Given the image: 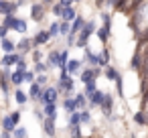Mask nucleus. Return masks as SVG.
Here are the masks:
<instances>
[{
	"instance_id": "nucleus-27",
	"label": "nucleus",
	"mask_w": 148,
	"mask_h": 138,
	"mask_svg": "<svg viewBox=\"0 0 148 138\" xmlns=\"http://www.w3.org/2000/svg\"><path fill=\"white\" fill-rule=\"evenodd\" d=\"M130 67L134 69V71H140L142 69V53L136 49V53L132 55V61H130Z\"/></svg>"
},
{
	"instance_id": "nucleus-32",
	"label": "nucleus",
	"mask_w": 148,
	"mask_h": 138,
	"mask_svg": "<svg viewBox=\"0 0 148 138\" xmlns=\"http://www.w3.org/2000/svg\"><path fill=\"white\" fill-rule=\"evenodd\" d=\"M0 126H2L4 130H10V132H12V130L16 128V126H14V122H12V118H10V114H6V116L2 118V122H0Z\"/></svg>"
},
{
	"instance_id": "nucleus-10",
	"label": "nucleus",
	"mask_w": 148,
	"mask_h": 138,
	"mask_svg": "<svg viewBox=\"0 0 148 138\" xmlns=\"http://www.w3.org/2000/svg\"><path fill=\"white\" fill-rule=\"evenodd\" d=\"M83 63L89 65V67L99 65V53H93L89 47H85V49H83Z\"/></svg>"
},
{
	"instance_id": "nucleus-40",
	"label": "nucleus",
	"mask_w": 148,
	"mask_h": 138,
	"mask_svg": "<svg viewBox=\"0 0 148 138\" xmlns=\"http://www.w3.org/2000/svg\"><path fill=\"white\" fill-rule=\"evenodd\" d=\"M51 12L57 16V19H61V12H63V4L59 2V0H57V2H53V8H51Z\"/></svg>"
},
{
	"instance_id": "nucleus-34",
	"label": "nucleus",
	"mask_w": 148,
	"mask_h": 138,
	"mask_svg": "<svg viewBox=\"0 0 148 138\" xmlns=\"http://www.w3.org/2000/svg\"><path fill=\"white\" fill-rule=\"evenodd\" d=\"M79 116H81V124H91V112H89V108H85V110H79Z\"/></svg>"
},
{
	"instance_id": "nucleus-49",
	"label": "nucleus",
	"mask_w": 148,
	"mask_h": 138,
	"mask_svg": "<svg viewBox=\"0 0 148 138\" xmlns=\"http://www.w3.org/2000/svg\"><path fill=\"white\" fill-rule=\"evenodd\" d=\"M73 2H83V0H73Z\"/></svg>"
},
{
	"instance_id": "nucleus-45",
	"label": "nucleus",
	"mask_w": 148,
	"mask_h": 138,
	"mask_svg": "<svg viewBox=\"0 0 148 138\" xmlns=\"http://www.w3.org/2000/svg\"><path fill=\"white\" fill-rule=\"evenodd\" d=\"M0 136H2V138H10V136H12V132H10V130H4V128H2V130H0Z\"/></svg>"
},
{
	"instance_id": "nucleus-43",
	"label": "nucleus",
	"mask_w": 148,
	"mask_h": 138,
	"mask_svg": "<svg viewBox=\"0 0 148 138\" xmlns=\"http://www.w3.org/2000/svg\"><path fill=\"white\" fill-rule=\"evenodd\" d=\"M8 27L6 25H2V23H0V39H4V37H8Z\"/></svg>"
},
{
	"instance_id": "nucleus-20",
	"label": "nucleus",
	"mask_w": 148,
	"mask_h": 138,
	"mask_svg": "<svg viewBox=\"0 0 148 138\" xmlns=\"http://www.w3.org/2000/svg\"><path fill=\"white\" fill-rule=\"evenodd\" d=\"M75 104H77V110H85V108H89V100H87V95L83 93V91H77L75 95Z\"/></svg>"
},
{
	"instance_id": "nucleus-50",
	"label": "nucleus",
	"mask_w": 148,
	"mask_h": 138,
	"mask_svg": "<svg viewBox=\"0 0 148 138\" xmlns=\"http://www.w3.org/2000/svg\"><path fill=\"white\" fill-rule=\"evenodd\" d=\"M0 2H2V0H0Z\"/></svg>"
},
{
	"instance_id": "nucleus-26",
	"label": "nucleus",
	"mask_w": 148,
	"mask_h": 138,
	"mask_svg": "<svg viewBox=\"0 0 148 138\" xmlns=\"http://www.w3.org/2000/svg\"><path fill=\"white\" fill-rule=\"evenodd\" d=\"M118 75H120V71H118L116 67H112V65H106V67H103V77H106L108 81H116Z\"/></svg>"
},
{
	"instance_id": "nucleus-31",
	"label": "nucleus",
	"mask_w": 148,
	"mask_h": 138,
	"mask_svg": "<svg viewBox=\"0 0 148 138\" xmlns=\"http://www.w3.org/2000/svg\"><path fill=\"white\" fill-rule=\"evenodd\" d=\"M69 31H71V23L61 19V21H59V37H67Z\"/></svg>"
},
{
	"instance_id": "nucleus-2",
	"label": "nucleus",
	"mask_w": 148,
	"mask_h": 138,
	"mask_svg": "<svg viewBox=\"0 0 148 138\" xmlns=\"http://www.w3.org/2000/svg\"><path fill=\"white\" fill-rule=\"evenodd\" d=\"M95 31H97V25H95V21H85L83 29L77 33L75 47H77V49H85V47H87V43H89V37H91V35H95Z\"/></svg>"
},
{
	"instance_id": "nucleus-23",
	"label": "nucleus",
	"mask_w": 148,
	"mask_h": 138,
	"mask_svg": "<svg viewBox=\"0 0 148 138\" xmlns=\"http://www.w3.org/2000/svg\"><path fill=\"white\" fill-rule=\"evenodd\" d=\"M95 35H97V39H99V41H101V43L106 45V43L110 41V35H112V29H108V27H103V25H101V27H97V31H95Z\"/></svg>"
},
{
	"instance_id": "nucleus-24",
	"label": "nucleus",
	"mask_w": 148,
	"mask_h": 138,
	"mask_svg": "<svg viewBox=\"0 0 148 138\" xmlns=\"http://www.w3.org/2000/svg\"><path fill=\"white\" fill-rule=\"evenodd\" d=\"M47 61H49V65H51V67H59V63H61V51H59V49H53V51H49V57H47Z\"/></svg>"
},
{
	"instance_id": "nucleus-11",
	"label": "nucleus",
	"mask_w": 148,
	"mask_h": 138,
	"mask_svg": "<svg viewBox=\"0 0 148 138\" xmlns=\"http://www.w3.org/2000/svg\"><path fill=\"white\" fill-rule=\"evenodd\" d=\"M55 120H57V118H49V116H45V120L41 122V128H43L45 136H55V134H57V126H55Z\"/></svg>"
},
{
	"instance_id": "nucleus-44",
	"label": "nucleus",
	"mask_w": 148,
	"mask_h": 138,
	"mask_svg": "<svg viewBox=\"0 0 148 138\" xmlns=\"http://www.w3.org/2000/svg\"><path fill=\"white\" fill-rule=\"evenodd\" d=\"M71 136H81V126H75V128H67Z\"/></svg>"
},
{
	"instance_id": "nucleus-25",
	"label": "nucleus",
	"mask_w": 148,
	"mask_h": 138,
	"mask_svg": "<svg viewBox=\"0 0 148 138\" xmlns=\"http://www.w3.org/2000/svg\"><path fill=\"white\" fill-rule=\"evenodd\" d=\"M0 49L4 53H12V51H16V43L10 41L8 37H4V39H0Z\"/></svg>"
},
{
	"instance_id": "nucleus-19",
	"label": "nucleus",
	"mask_w": 148,
	"mask_h": 138,
	"mask_svg": "<svg viewBox=\"0 0 148 138\" xmlns=\"http://www.w3.org/2000/svg\"><path fill=\"white\" fill-rule=\"evenodd\" d=\"M110 61H112V51L108 49V45H103V49L99 51V67L110 65Z\"/></svg>"
},
{
	"instance_id": "nucleus-37",
	"label": "nucleus",
	"mask_w": 148,
	"mask_h": 138,
	"mask_svg": "<svg viewBox=\"0 0 148 138\" xmlns=\"http://www.w3.org/2000/svg\"><path fill=\"white\" fill-rule=\"evenodd\" d=\"M37 79V71L35 69H25V83H33Z\"/></svg>"
},
{
	"instance_id": "nucleus-14",
	"label": "nucleus",
	"mask_w": 148,
	"mask_h": 138,
	"mask_svg": "<svg viewBox=\"0 0 148 138\" xmlns=\"http://www.w3.org/2000/svg\"><path fill=\"white\" fill-rule=\"evenodd\" d=\"M81 69H83V59H69L67 61V71L71 75H79Z\"/></svg>"
},
{
	"instance_id": "nucleus-47",
	"label": "nucleus",
	"mask_w": 148,
	"mask_h": 138,
	"mask_svg": "<svg viewBox=\"0 0 148 138\" xmlns=\"http://www.w3.org/2000/svg\"><path fill=\"white\" fill-rule=\"evenodd\" d=\"M59 2H61L63 6H69V4H73V0H59Z\"/></svg>"
},
{
	"instance_id": "nucleus-22",
	"label": "nucleus",
	"mask_w": 148,
	"mask_h": 138,
	"mask_svg": "<svg viewBox=\"0 0 148 138\" xmlns=\"http://www.w3.org/2000/svg\"><path fill=\"white\" fill-rule=\"evenodd\" d=\"M83 25H85V19L81 16V14H77L73 21H71V31L69 33H73V35H77L81 29H83Z\"/></svg>"
},
{
	"instance_id": "nucleus-13",
	"label": "nucleus",
	"mask_w": 148,
	"mask_h": 138,
	"mask_svg": "<svg viewBox=\"0 0 148 138\" xmlns=\"http://www.w3.org/2000/svg\"><path fill=\"white\" fill-rule=\"evenodd\" d=\"M61 108H63V112L69 116L71 112H75L77 110V104H75V97L73 95H65L63 97V102H61Z\"/></svg>"
},
{
	"instance_id": "nucleus-1",
	"label": "nucleus",
	"mask_w": 148,
	"mask_h": 138,
	"mask_svg": "<svg viewBox=\"0 0 148 138\" xmlns=\"http://www.w3.org/2000/svg\"><path fill=\"white\" fill-rule=\"evenodd\" d=\"M55 85L59 87V91L63 93V97L65 95H75V81H73V75L67 71V67H61L59 69V75H57V83Z\"/></svg>"
},
{
	"instance_id": "nucleus-28",
	"label": "nucleus",
	"mask_w": 148,
	"mask_h": 138,
	"mask_svg": "<svg viewBox=\"0 0 148 138\" xmlns=\"http://www.w3.org/2000/svg\"><path fill=\"white\" fill-rule=\"evenodd\" d=\"M33 69H35L37 73H45V71L49 73L53 67L49 65V61H43V59H41V61H35V63H33Z\"/></svg>"
},
{
	"instance_id": "nucleus-42",
	"label": "nucleus",
	"mask_w": 148,
	"mask_h": 138,
	"mask_svg": "<svg viewBox=\"0 0 148 138\" xmlns=\"http://www.w3.org/2000/svg\"><path fill=\"white\" fill-rule=\"evenodd\" d=\"M16 69H21V71H25V69H29V63H27V55L16 63Z\"/></svg>"
},
{
	"instance_id": "nucleus-3",
	"label": "nucleus",
	"mask_w": 148,
	"mask_h": 138,
	"mask_svg": "<svg viewBox=\"0 0 148 138\" xmlns=\"http://www.w3.org/2000/svg\"><path fill=\"white\" fill-rule=\"evenodd\" d=\"M99 75H103V67H99V65H95V67H85V69H81L79 71V81L85 85V83H89V81H97V77Z\"/></svg>"
},
{
	"instance_id": "nucleus-8",
	"label": "nucleus",
	"mask_w": 148,
	"mask_h": 138,
	"mask_svg": "<svg viewBox=\"0 0 148 138\" xmlns=\"http://www.w3.org/2000/svg\"><path fill=\"white\" fill-rule=\"evenodd\" d=\"M35 49V41H33V37H27V35H23V39L21 41H16V51H21L23 55H31V51Z\"/></svg>"
},
{
	"instance_id": "nucleus-18",
	"label": "nucleus",
	"mask_w": 148,
	"mask_h": 138,
	"mask_svg": "<svg viewBox=\"0 0 148 138\" xmlns=\"http://www.w3.org/2000/svg\"><path fill=\"white\" fill-rule=\"evenodd\" d=\"M41 108H43L45 116H49V118H57V112H59V106H57V102H47V104H43Z\"/></svg>"
},
{
	"instance_id": "nucleus-48",
	"label": "nucleus",
	"mask_w": 148,
	"mask_h": 138,
	"mask_svg": "<svg viewBox=\"0 0 148 138\" xmlns=\"http://www.w3.org/2000/svg\"><path fill=\"white\" fill-rule=\"evenodd\" d=\"M41 2H43V4H47V6H51L53 2H57V0H41Z\"/></svg>"
},
{
	"instance_id": "nucleus-15",
	"label": "nucleus",
	"mask_w": 148,
	"mask_h": 138,
	"mask_svg": "<svg viewBox=\"0 0 148 138\" xmlns=\"http://www.w3.org/2000/svg\"><path fill=\"white\" fill-rule=\"evenodd\" d=\"M41 91H43V85H39L37 81H33V83H29V100L31 102H39V95H41Z\"/></svg>"
},
{
	"instance_id": "nucleus-16",
	"label": "nucleus",
	"mask_w": 148,
	"mask_h": 138,
	"mask_svg": "<svg viewBox=\"0 0 148 138\" xmlns=\"http://www.w3.org/2000/svg\"><path fill=\"white\" fill-rule=\"evenodd\" d=\"M103 95H106V91H101V89H95V91L89 95V110H93V108H99V104L103 102Z\"/></svg>"
},
{
	"instance_id": "nucleus-21",
	"label": "nucleus",
	"mask_w": 148,
	"mask_h": 138,
	"mask_svg": "<svg viewBox=\"0 0 148 138\" xmlns=\"http://www.w3.org/2000/svg\"><path fill=\"white\" fill-rule=\"evenodd\" d=\"M75 16H77V10H75V6H73V4L63 6V12H61V19H63V21H69V23H71Z\"/></svg>"
},
{
	"instance_id": "nucleus-12",
	"label": "nucleus",
	"mask_w": 148,
	"mask_h": 138,
	"mask_svg": "<svg viewBox=\"0 0 148 138\" xmlns=\"http://www.w3.org/2000/svg\"><path fill=\"white\" fill-rule=\"evenodd\" d=\"M12 95H14V102H16L18 106H21V110H25V106L29 104V91L21 89V85H18V87H14Z\"/></svg>"
},
{
	"instance_id": "nucleus-36",
	"label": "nucleus",
	"mask_w": 148,
	"mask_h": 138,
	"mask_svg": "<svg viewBox=\"0 0 148 138\" xmlns=\"http://www.w3.org/2000/svg\"><path fill=\"white\" fill-rule=\"evenodd\" d=\"M67 61H69V47L61 49V63H59V69H61V67H67Z\"/></svg>"
},
{
	"instance_id": "nucleus-6",
	"label": "nucleus",
	"mask_w": 148,
	"mask_h": 138,
	"mask_svg": "<svg viewBox=\"0 0 148 138\" xmlns=\"http://www.w3.org/2000/svg\"><path fill=\"white\" fill-rule=\"evenodd\" d=\"M25 55L21 51H12V53H4L0 57V67H16V63L23 59Z\"/></svg>"
},
{
	"instance_id": "nucleus-29",
	"label": "nucleus",
	"mask_w": 148,
	"mask_h": 138,
	"mask_svg": "<svg viewBox=\"0 0 148 138\" xmlns=\"http://www.w3.org/2000/svg\"><path fill=\"white\" fill-rule=\"evenodd\" d=\"M16 21H18V16H16V14H4V16H2V25H6L10 31L16 27Z\"/></svg>"
},
{
	"instance_id": "nucleus-17",
	"label": "nucleus",
	"mask_w": 148,
	"mask_h": 138,
	"mask_svg": "<svg viewBox=\"0 0 148 138\" xmlns=\"http://www.w3.org/2000/svg\"><path fill=\"white\" fill-rule=\"evenodd\" d=\"M10 83L14 85V87H18V85H23L25 83V71H21V69H12V73H10Z\"/></svg>"
},
{
	"instance_id": "nucleus-33",
	"label": "nucleus",
	"mask_w": 148,
	"mask_h": 138,
	"mask_svg": "<svg viewBox=\"0 0 148 138\" xmlns=\"http://www.w3.org/2000/svg\"><path fill=\"white\" fill-rule=\"evenodd\" d=\"M12 136H14V138H25V136H29V128L18 124V126L12 130Z\"/></svg>"
},
{
	"instance_id": "nucleus-5",
	"label": "nucleus",
	"mask_w": 148,
	"mask_h": 138,
	"mask_svg": "<svg viewBox=\"0 0 148 138\" xmlns=\"http://www.w3.org/2000/svg\"><path fill=\"white\" fill-rule=\"evenodd\" d=\"M45 16H47V4H43L41 0L37 2H31V21H35V23H43L45 21Z\"/></svg>"
},
{
	"instance_id": "nucleus-41",
	"label": "nucleus",
	"mask_w": 148,
	"mask_h": 138,
	"mask_svg": "<svg viewBox=\"0 0 148 138\" xmlns=\"http://www.w3.org/2000/svg\"><path fill=\"white\" fill-rule=\"evenodd\" d=\"M21 112H23V110H14V112H10V118H12L14 126H18V124H21Z\"/></svg>"
},
{
	"instance_id": "nucleus-39",
	"label": "nucleus",
	"mask_w": 148,
	"mask_h": 138,
	"mask_svg": "<svg viewBox=\"0 0 148 138\" xmlns=\"http://www.w3.org/2000/svg\"><path fill=\"white\" fill-rule=\"evenodd\" d=\"M116 91H118L120 97H124V77H122V73H120L118 79H116Z\"/></svg>"
},
{
	"instance_id": "nucleus-46",
	"label": "nucleus",
	"mask_w": 148,
	"mask_h": 138,
	"mask_svg": "<svg viewBox=\"0 0 148 138\" xmlns=\"http://www.w3.org/2000/svg\"><path fill=\"white\" fill-rule=\"evenodd\" d=\"M16 4H18V8H25V6H31V4H29V0H16Z\"/></svg>"
},
{
	"instance_id": "nucleus-35",
	"label": "nucleus",
	"mask_w": 148,
	"mask_h": 138,
	"mask_svg": "<svg viewBox=\"0 0 148 138\" xmlns=\"http://www.w3.org/2000/svg\"><path fill=\"white\" fill-rule=\"evenodd\" d=\"M49 33H51L53 39H61V37H59V21H55V23L49 25Z\"/></svg>"
},
{
	"instance_id": "nucleus-4",
	"label": "nucleus",
	"mask_w": 148,
	"mask_h": 138,
	"mask_svg": "<svg viewBox=\"0 0 148 138\" xmlns=\"http://www.w3.org/2000/svg\"><path fill=\"white\" fill-rule=\"evenodd\" d=\"M59 87L57 85H45L43 87V91H41V95H39V106H43V104H47V102H59Z\"/></svg>"
},
{
	"instance_id": "nucleus-38",
	"label": "nucleus",
	"mask_w": 148,
	"mask_h": 138,
	"mask_svg": "<svg viewBox=\"0 0 148 138\" xmlns=\"http://www.w3.org/2000/svg\"><path fill=\"white\" fill-rule=\"evenodd\" d=\"M35 81H37L39 85H43V87L49 85V73H47V71H45V73H37V79H35Z\"/></svg>"
},
{
	"instance_id": "nucleus-51",
	"label": "nucleus",
	"mask_w": 148,
	"mask_h": 138,
	"mask_svg": "<svg viewBox=\"0 0 148 138\" xmlns=\"http://www.w3.org/2000/svg\"><path fill=\"white\" fill-rule=\"evenodd\" d=\"M0 16H2V14H0Z\"/></svg>"
},
{
	"instance_id": "nucleus-30",
	"label": "nucleus",
	"mask_w": 148,
	"mask_h": 138,
	"mask_svg": "<svg viewBox=\"0 0 148 138\" xmlns=\"http://www.w3.org/2000/svg\"><path fill=\"white\" fill-rule=\"evenodd\" d=\"M12 31H16V33H21V35H27V33H29V23H27L25 19H18V21H16V27H14Z\"/></svg>"
},
{
	"instance_id": "nucleus-9",
	"label": "nucleus",
	"mask_w": 148,
	"mask_h": 138,
	"mask_svg": "<svg viewBox=\"0 0 148 138\" xmlns=\"http://www.w3.org/2000/svg\"><path fill=\"white\" fill-rule=\"evenodd\" d=\"M53 37H51V33H49V29H41L35 37H33V41H35V47H45V45H49V41H51Z\"/></svg>"
},
{
	"instance_id": "nucleus-7",
	"label": "nucleus",
	"mask_w": 148,
	"mask_h": 138,
	"mask_svg": "<svg viewBox=\"0 0 148 138\" xmlns=\"http://www.w3.org/2000/svg\"><path fill=\"white\" fill-rule=\"evenodd\" d=\"M99 110H101V114H103L108 120H114V95H112V93L106 91L103 102L99 104Z\"/></svg>"
}]
</instances>
